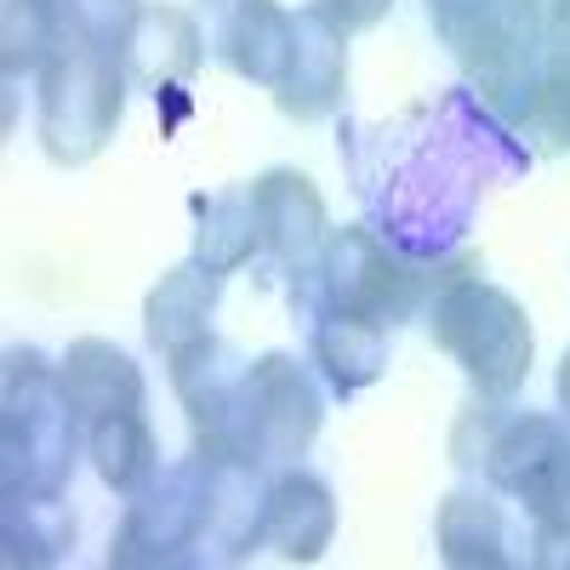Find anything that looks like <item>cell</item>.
Returning <instances> with one entry per match:
<instances>
[{
  "label": "cell",
  "instance_id": "6da1fadb",
  "mask_svg": "<svg viewBox=\"0 0 570 570\" xmlns=\"http://www.w3.org/2000/svg\"><path fill=\"white\" fill-rule=\"evenodd\" d=\"M354 183L371 228L411 257L440 263L462 252L491 188L525 177L531 149L508 120H497L473 86H451L354 142Z\"/></svg>",
  "mask_w": 570,
  "mask_h": 570
},
{
  "label": "cell",
  "instance_id": "7a4b0ae2",
  "mask_svg": "<svg viewBox=\"0 0 570 570\" xmlns=\"http://www.w3.org/2000/svg\"><path fill=\"white\" fill-rule=\"evenodd\" d=\"M428 12L451 58L462 63V86H473L480 104L519 131L559 35L553 12L542 0H445Z\"/></svg>",
  "mask_w": 570,
  "mask_h": 570
},
{
  "label": "cell",
  "instance_id": "3957f363",
  "mask_svg": "<svg viewBox=\"0 0 570 570\" xmlns=\"http://www.w3.org/2000/svg\"><path fill=\"white\" fill-rule=\"evenodd\" d=\"M468 274H480V257L473 252H462V257L451 252L440 263H411L371 223L337 228L325 240V252H320V268H314L320 303L331 314H343V320H360L371 331H383V337L394 325H405L422 303H434L445 285H456Z\"/></svg>",
  "mask_w": 570,
  "mask_h": 570
},
{
  "label": "cell",
  "instance_id": "277c9868",
  "mask_svg": "<svg viewBox=\"0 0 570 570\" xmlns=\"http://www.w3.org/2000/svg\"><path fill=\"white\" fill-rule=\"evenodd\" d=\"M428 331H434V348L451 354L462 365V376L473 383L480 400H513L531 376L537 360V331L519 297H508L502 285L468 274L456 285L428 303Z\"/></svg>",
  "mask_w": 570,
  "mask_h": 570
},
{
  "label": "cell",
  "instance_id": "5b68a950",
  "mask_svg": "<svg viewBox=\"0 0 570 570\" xmlns=\"http://www.w3.org/2000/svg\"><path fill=\"white\" fill-rule=\"evenodd\" d=\"M80 411L63 394V376L35 348H12L7 360V411H0V491L63 497L80 445Z\"/></svg>",
  "mask_w": 570,
  "mask_h": 570
},
{
  "label": "cell",
  "instance_id": "8992f818",
  "mask_svg": "<svg viewBox=\"0 0 570 570\" xmlns=\"http://www.w3.org/2000/svg\"><path fill=\"white\" fill-rule=\"evenodd\" d=\"M126 115V58L69 40L40 69V142L58 166H86L109 149Z\"/></svg>",
  "mask_w": 570,
  "mask_h": 570
},
{
  "label": "cell",
  "instance_id": "52a82bcc",
  "mask_svg": "<svg viewBox=\"0 0 570 570\" xmlns=\"http://www.w3.org/2000/svg\"><path fill=\"white\" fill-rule=\"evenodd\" d=\"M217 531V468L195 451L166 468L160 480L126 502V519L109 542L115 570H155V564H195Z\"/></svg>",
  "mask_w": 570,
  "mask_h": 570
},
{
  "label": "cell",
  "instance_id": "ba28073f",
  "mask_svg": "<svg viewBox=\"0 0 570 570\" xmlns=\"http://www.w3.org/2000/svg\"><path fill=\"white\" fill-rule=\"evenodd\" d=\"M325 422L314 371L292 354H257L234 383V451L252 468H292Z\"/></svg>",
  "mask_w": 570,
  "mask_h": 570
},
{
  "label": "cell",
  "instance_id": "9c48e42d",
  "mask_svg": "<svg viewBox=\"0 0 570 570\" xmlns=\"http://www.w3.org/2000/svg\"><path fill=\"white\" fill-rule=\"evenodd\" d=\"M480 468H485L491 491L513 497L537 525H548V519L570 508V428L559 416H542V411L502 416L497 411Z\"/></svg>",
  "mask_w": 570,
  "mask_h": 570
},
{
  "label": "cell",
  "instance_id": "30bf717a",
  "mask_svg": "<svg viewBox=\"0 0 570 570\" xmlns=\"http://www.w3.org/2000/svg\"><path fill=\"white\" fill-rule=\"evenodd\" d=\"M252 212H257V240L263 252H274L285 268H320V252L331 240L325 228V200L308 171H292V166H274L252 183Z\"/></svg>",
  "mask_w": 570,
  "mask_h": 570
},
{
  "label": "cell",
  "instance_id": "8fae6325",
  "mask_svg": "<svg viewBox=\"0 0 570 570\" xmlns=\"http://www.w3.org/2000/svg\"><path fill=\"white\" fill-rule=\"evenodd\" d=\"M337 531V497L308 468H279L263 491V542L285 564H314Z\"/></svg>",
  "mask_w": 570,
  "mask_h": 570
},
{
  "label": "cell",
  "instance_id": "7c38bea8",
  "mask_svg": "<svg viewBox=\"0 0 570 570\" xmlns=\"http://www.w3.org/2000/svg\"><path fill=\"white\" fill-rule=\"evenodd\" d=\"M343 86H348V35L331 23L325 12H297V52L292 69L274 86V104L279 115L292 120H325L331 109L343 104Z\"/></svg>",
  "mask_w": 570,
  "mask_h": 570
},
{
  "label": "cell",
  "instance_id": "4fadbf2b",
  "mask_svg": "<svg viewBox=\"0 0 570 570\" xmlns=\"http://www.w3.org/2000/svg\"><path fill=\"white\" fill-rule=\"evenodd\" d=\"M217 292H223V274L206 263H183L171 274H160V285L142 303V337L160 354H177L188 343L212 337V314H217Z\"/></svg>",
  "mask_w": 570,
  "mask_h": 570
},
{
  "label": "cell",
  "instance_id": "5bb4252c",
  "mask_svg": "<svg viewBox=\"0 0 570 570\" xmlns=\"http://www.w3.org/2000/svg\"><path fill=\"white\" fill-rule=\"evenodd\" d=\"M297 52V18L279 0H234V12L223 23V58L234 63V75L252 86H279Z\"/></svg>",
  "mask_w": 570,
  "mask_h": 570
},
{
  "label": "cell",
  "instance_id": "9a60e30c",
  "mask_svg": "<svg viewBox=\"0 0 570 570\" xmlns=\"http://www.w3.org/2000/svg\"><path fill=\"white\" fill-rule=\"evenodd\" d=\"M58 376H63V394L75 400L80 422H98L109 411H142V371H137V360L126 348L104 343V337L69 343Z\"/></svg>",
  "mask_w": 570,
  "mask_h": 570
},
{
  "label": "cell",
  "instance_id": "2e32d148",
  "mask_svg": "<svg viewBox=\"0 0 570 570\" xmlns=\"http://www.w3.org/2000/svg\"><path fill=\"white\" fill-rule=\"evenodd\" d=\"M434 542H440V559L456 564V570H502V564H513V537H508L502 502L485 497V491H468V485L440 502Z\"/></svg>",
  "mask_w": 570,
  "mask_h": 570
},
{
  "label": "cell",
  "instance_id": "e0dca14e",
  "mask_svg": "<svg viewBox=\"0 0 570 570\" xmlns=\"http://www.w3.org/2000/svg\"><path fill=\"white\" fill-rule=\"evenodd\" d=\"M86 456L98 468V480L126 502L160 480V445L142 411H109L98 422H86Z\"/></svg>",
  "mask_w": 570,
  "mask_h": 570
},
{
  "label": "cell",
  "instance_id": "ac0fdd59",
  "mask_svg": "<svg viewBox=\"0 0 570 570\" xmlns=\"http://www.w3.org/2000/svg\"><path fill=\"white\" fill-rule=\"evenodd\" d=\"M120 58H126V75L166 91L200 69V29L183 7H142L120 46Z\"/></svg>",
  "mask_w": 570,
  "mask_h": 570
},
{
  "label": "cell",
  "instance_id": "d6986e66",
  "mask_svg": "<svg viewBox=\"0 0 570 570\" xmlns=\"http://www.w3.org/2000/svg\"><path fill=\"white\" fill-rule=\"evenodd\" d=\"M308 348H314V365L325 371V383L337 389V394L371 389L376 376H383V365H389L383 331H371L360 320H343V314H331V308H320Z\"/></svg>",
  "mask_w": 570,
  "mask_h": 570
},
{
  "label": "cell",
  "instance_id": "ffe728a7",
  "mask_svg": "<svg viewBox=\"0 0 570 570\" xmlns=\"http://www.w3.org/2000/svg\"><path fill=\"white\" fill-rule=\"evenodd\" d=\"M0 542H7V564L12 570H46L58 564L75 542V519L58 497H7V513H0Z\"/></svg>",
  "mask_w": 570,
  "mask_h": 570
},
{
  "label": "cell",
  "instance_id": "44dd1931",
  "mask_svg": "<svg viewBox=\"0 0 570 570\" xmlns=\"http://www.w3.org/2000/svg\"><path fill=\"white\" fill-rule=\"evenodd\" d=\"M69 46L58 0H0V69L7 80L40 75Z\"/></svg>",
  "mask_w": 570,
  "mask_h": 570
},
{
  "label": "cell",
  "instance_id": "7402d4cb",
  "mask_svg": "<svg viewBox=\"0 0 570 570\" xmlns=\"http://www.w3.org/2000/svg\"><path fill=\"white\" fill-rule=\"evenodd\" d=\"M257 212H252V188H228L217 195L195 228V263L217 268V274H234L252 252H257Z\"/></svg>",
  "mask_w": 570,
  "mask_h": 570
},
{
  "label": "cell",
  "instance_id": "603a6c76",
  "mask_svg": "<svg viewBox=\"0 0 570 570\" xmlns=\"http://www.w3.org/2000/svg\"><path fill=\"white\" fill-rule=\"evenodd\" d=\"M519 137L531 155H570V35H553L542 86L519 120Z\"/></svg>",
  "mask_w": 570,
  "mask_h": 570
},
{
  "label": "cell",
  "instance_id": "cb8c5ba5",
  "mask_svg": "<svg viewBox=\"0 0 570 570\" xmlns=\"http://www.w3.org/2000/svg\"><path fill=\"white\" fill-rule=\"evenodd\" d=\"M58 12H63L69 40L104 46V52H120L142 7H137V0H58Z\"/></svg>",
  "mask_w": 570,
  "mask_h": 570
},
{
  "label": "cell",
  "instance_id": "d4e9b609",
  "mask_svg": "<svg viewBox=\"0 0 570 570\" xmlns=\"http://www.w3.org/2000/svg\"><path fill=\"white\" fill-rule=\"evenodd\" d=\"M394 0H314V12H325L343 35H360V29H376L389 18Z\"/></svg>",
  "mask_w": 570,
  "mask_h": 570
},
{
  "label": "cell",
  "instance_id": "484cf974",
  "mask_svg": "<svg viewBox=\"0 0 570 570\" xmlns=\"http://www.w3.org/2000/svg\"><path fill=\"white\" fill-rule=\"evenodd\" d=\"M531 564H542V570H564V564H570V508H564L559 519H548V525H537V553H531Z\"/></svg>",
  "mask_w": 570,
  "mask_h": 570
},
{
  "label": "cell",
  "instance_id": "4316f807",
  "mask_svg": "<svg viewBox=\"0 0 570 570\" xmlns=\"http://www.w3.org/2000/svg\"><path fill=\"white\" fill-rule=\"evenodd\" d=\"M553 389H559V405H564V416H570V348H564V360H559V376H553Z\"/></svg>",
  "mask_w": 570,
  "mask_h": 570
},
{
  "label": "cell",
  "instance_id": "83f0119b",
  "mask_svg": "<svg viewBox=\"0 0 570 570\" xmlns=\"http://www.w3.org/2000/svg\"><path fill=\"white\" fill-rule=\"evenodd\" d=\"M559 35H570V7H564V18H559Z\"/></svg>",
  "mask_w": 570,
  "mask_h": 570
},
{
  "label": "cell",
  "instance_id": "f1b7e54d",
  "mask_svg": "<svg viewBox=\"0 0 570 570\" xmlns=\"http://www.w3.org/2000/svg\"><path fill=\"white\" fill-rule=\"evenodd\" d=\"M428 7H445V0H428Z\"/></svg>",
  "mask_w": 570,
  "mask_h": 570
}]
</instances>
